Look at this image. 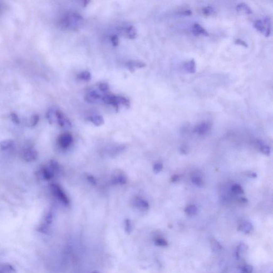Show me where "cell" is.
Here are the masks:
<instances>
[{
	"label": "cell",
	"instance_id": "21",
	"mask_svg": "<svg viewBox=\"0 0 273 273\" xmlns=\"http://www.w3.org/2000/svg\"><path fill=\"white\" fill-rule=\"evenodd\" d=\"M13 145H14V142L13 140L10 139L3 140L0 142V148L3 151H5L13 147Z\"/></svg>",
	"mask_w": 273,
	"mask_h": 273
},
{
	"label": "cell",
	"instance_id": "10",
	"mask_svg": "<svg viewBox=\"0 0 273 273\" xmlns=\"http://www.w3.org/2000/svg\"><path fill=\"white\" fill-rule=\"evenodd\" d=\"M192 33L196 36L203 35L205 36H209L208 32L199 24H195L192 27Z\"/></svg>",
	"mask_w": 273,
	"mask_h": 273
},
{
	"label": "cell",
	"instance_id": "30",
	"mask_svg": "<svg viewBox=\"0 0 273 273\" xmlns=\"http://www.w3.org/2000/svg\"><path fill=\"white\" fill-rule=\"evenodd\" d=\"M155 244L157 246H160V247H166L168 245V242L167 241L161 238H156L155 239Z\"/></svg>",
	"mask_w": 273,
	"mask_h": 273
},
{
	"label": "cell",
	"instance_id": "31",
	"mask_svg": "<svg viewBox=\"0 0 273 273\" xmlns=\"http://www.w3.org/2000/svg\"><path fill=\"white\" fill-rule=\"evenodd\" d=\"M259 149H260V151L263 154L266 155H267V156L270 155V152H271L270 148L268 146L264 145L261 146L260 147Z\"/></svg>",
	"mask_w": 273,
	"mask_h": 273
},
{
	"label": "cell",
	"instance_id": "19",
	"mask_svg": "<svg viewBox=\"0 0 273 273\" xmlns=\"http://www.w3.org/2000/svg\"><path fill=\"white\" fill-rule=\"evenodd\" d=\"M126 35L130 39H135L137 37V31L135 27L133 26H129L126 28Z\"/></svg>",
	"mask_w": 273,
	"mask_h": 273
},
{
	"label": "cell",
	"instance_id": "6",
	"mask_svg": "<svg viewBox=\"0 0 273 273\" xmlns=\"http://www.w3.org/2000/svg\"><path fill=\"white\" fill-rule=\"evenodd\" d=\"M55 116L57 119V121L59 125L62 127L67 126V127H71L72 124L68 119H67L64 114L61 112V110H55Z\"/></svg>",
	"mask_w": 273,
	"mask_h": 273
},
{
	"label": "cell",
	"instance_id": "16",
	"mask_svg": "<svg viewBox=\"0 0 273 273\" xmlns=\"http://www.w3.org/2000/svg\"><path fill=\"white\" fill-rule=\"evenodd\" d=\"M236 10L238 13L244 12L247 14H252V10L251 8L244 3H241L238 4L236 7Z\"/></svg>",
	"mask_w": 273,
	"mask_h": 273
},
{
	"label": "cell",
	"instance_id": "12",
	"mask_svg": "<svg viewBox=\"0 0 273 273\" xmlns=\"http://www.w3.org/2000/svg\"><path fill=\"white\" fill-rule=\"evenodd\" d=\"M127 67L131 72L133 73L135 71V68H141L145 67H146V64L139 61H131L127 63Z\"/></svg>",
	"mask_w": 273,
	"mask_h": 273
},
{
	"label": "cell",
	"instance_id": "42",
	"mask_svg": "<svg viewBox=\"0 0 273 273\" xmlns=\"http://www.w3.org/2000/svg\"><path fill=\"white\" fill-rule=\"evenodd\" d=\"M52 218H53L52 213L51 212H49L48 213V214L46 215V219H45V221H46V224L47 225H50V223H51L52 221Z\"/></svg>",
	"mask_w": 273,
	"mask_h": 273
},
{
	"label": "cell",
	"instance_id": "43",
	"mask_svg": "<svg viewBox=\"0 0 273 273\" xmlns=\"http://www.w3.org/2000/svg\"><path fill=\"white\" fill-rule=\"evenodd\" d=\"M180 152L183 154L186 155L188 153V148L185 144H183L180 147Z\"/></svg>",
	"mask_w": 273,
	"mask_h": 273
},
{
	"label": "cell",
	"instance_id": "1",
	"mask_svg": "<svg viewBox=\"0 0 273 273\" xmlns=\"http://www.w3.org/2000/svg\"><path fill=\"white\" fill-rule=\"evenodd\" d=\"M83 21V18L80 14L73 13L62 18L61 21V26L64 29L76 30L80 28Z\"/></svg>",
	"mask_w": 273,
	"mask_h": 273
},
{
	"label": "cell",
	"instance_id": "28",
	"mask_svg": "<svg viewBox=\"0 0 273 273\" xmlns=\"http://www.w3.org/2000/svg\"><path fill=\"white\" fill-rule=\"evenodd\" d=\"M211 249L215 252L219 251L222 249V246L220 245V243L215 239H212L211 240Z\"/></svg>",
	"mask_w": 273,
	"mask_h": 273
},
{
	"label": "cell",
	"instance_id": "7",
	"mask_svg": "<svg viewBox=\"0 0 273 273\" xmlns=\"http://www.w3.org/2000/svg\"><path fill=\"white\" fill-rule=\"evenodd\" d=\"M38 157L37 151L32 148H28L24 152L23 158L27 162L35 161Z\"/></svg>",
	"mask_w": 273,
	"mask_h": 273
},
{
	"label": "cell",
	"instance_id": "40",
	"mask_svg": "<svg viewBox=\"0 0 273 273\" xmlns=\"http://www.w3.org/2000/svg\"><path fill=\"white\" fill-rule=\"evenodd\" d=\"M110 40L114 46H117L119 45V38L116 35H113L110 36Z\"/></svg>",
	"mask_w": 273,
	"mask_h": 273
},
{
	"label": "cell",
	"instance_id": "34",
	"mask_svg": "<svg viewBox=\"0 0 273 273\" xmlns=\"http://www.w3.org/2000/svg\"><path fill=\"white\" fill-rule=\"evenodd\" d=\"M163 169V164L160 162H157L155 163L154 165L153 166V171L154 172L155 174H158L160 173Z\"/></svg>",
	"mask_w": 273,
	"mask_h": 273
},
{
	"label": "cell",
	"instance_id": "9",
	"mask_svg": "<svg viewBox=\"0 0 273 273\" xmlns=\"http://www.w3.org/2000/svg\"><path fill=\"white\" fill-rule=\"evenodd\" d=\"M210 124L208 123L203 122L196 125L194 129V131L200 135H205L210 129Z\"/></svg>",
	"mask_w": 273,
	"mask_h": 273
},
{
	"label": "cell",
	"instance_id": "44",
	"mask_svg": "<svg viewBox=\"0 0 273 273\" xmlns=\"http://www.w3.org/2000/svg\"><path fill=\"white\" fill-rule=\"evenodd\" d=\"M235 43L236 45H241L242 46L245 47V48H248V45L247 43L245 42V41H243V40H242L240 39H236L235 41Z\"/></svg>",
	"mask_w": 273,
	"mask_h": 273
},
{
	"label": "cell",
	"instance_id": "2",
	"mask_svg": "<svg viewBox=\"0 0 273 273\" xmlns=\"http://www.w3.org/2000/svg\"><path fill=\"white\" fill-rule=\"evenodd\" d=\"M50 190L53 195L55 196L59 200L61 201L63 204L65 206H67L69 204V199L58 185L56 184L50 185Z\"/></svg>",
	"mask_w": 273,
	"mask_h": 273
},
{
	"label": "cell",
	"instance_id": "17",
	"mask_svg": "<svg viewBox=\"0 0 273 273\" xmlns=\"http://www.w3.org/2000/svg\"><path fill=\"white\" fill-rule=\"evenodd\" d=\"M88 120L96 126H100L104 124V120L100 115H94L88 117Z\"/></svg>",
	"mask_w": 273,
	"mask_h": 273
},
{
	"label": "cell",
	"instance_id": "29",
	"mask_svg": "<svg viewBox=\"0 0 273 273\" xmlns=\"http://www.w3.org/2000/svg\"><path fill=\"white\" fill-rule=\"evenodd\" d=\"M232 190L234 193L236 194H244V190L238 184H234L232 187Z\"/></svg>",
	"mask_w": 273,
	"mask_h": 273
},
{
	"label": "cell",
	"instance_id": "5",
	"mask_svg": "<svg viewBox=\"0 0 273 273\" xmlns=\"http://www.w3.org/2000/svg\"><path fill=\"white\" fill-rule=\"evenodd\" d=\"M102 98L103 96L98 91L91 90L85 95L84 99L88 103H95L100 100H102Z\"/></svg>",
	"mask_w": 273,
	"mask_h": 273
},
{
	"label": "cell",
	"instance_id": "37",
	"mask_svg": "<svg viewBox=\"0 0 273 273\" xmlns=\"http://www.w3.org/2000/svg\"><path fill=\"white\" fill-rule=\"evenodd\" d=\"M50 166L53 171H58L59 170L58 163L55 160H52L50 161Z\"/></svg>",
	"mask_w": 273,
	"mask_h": 273
},
{
	"label": "cell",
	"instance_id": "39",
	"mask_svg": "<svg viewBox=\"0 0 273 273\" xmlns=\"http://www.w3.org/2000/svg\"><path fill=\"white\" fill-rule=\"evenodd\" d=\"M253 267L251 265H246L242 269L241 273H252Z\"/></svg>",
	"mask_w": 273,
	"mask_h": 273
},
{
	"label": "cell",
	"instance_id": "49",
	"mask_svg": "<svg viewBox=\"0 0 273 273\" xmlns=\"http://www.w3.org/2000/svg\"><path fill=\"white\" fill-rule=\"evenodd\" d=\"M240 202L242 203H247L248 202V201L247 200L246 198H244V197H242L241 199V200H240Z\"/></svg>",
	"mask_w": 273,
	"mask_h": 273
},
{
	"label": "cell",
	"instance_id": "51",
	"mask_svg": "<svg viewBox=\"0 0 273 273\" xmlns=\"http://www.w3.org/2000/svg\"><path fill=\"white\" fill-rule=\"evenodd\" d=\"M98 273V272H97V271H94V272H93V273Z\"/></svg>",
	"mask_w": 273,
	"mask_h": 273
},
{
	"label": "cell",
	"instance_id": "35",
	"mask_svg": "<svg viewBox=\"0 0 273 273\" xmlns=\"http://www.w3.org/2000/svg\"><path fill=\"white\" fill-rule=\"evenodd\" d=\"M40 117L37 114H35L32 116L31 118V122H30V126L32 127L36 126L37 125L38 122H39Z\"/></svg>",
	"mask_w": 273,
	"mask_h": 273
},
{
	"label": "cell",
	"instance_id": "36",
	"mask_svg": "<svg viewBox=\"0 0 273 273\" xmlns=\"http://www.w3.org/2000/svg\"><path fill=\"white\" fill-rule=\"evenodd\" d=\"M132 229V226L131 222L129 219H126L125 221V229L126 232L129 233L131 232Z\"/></svg>",
	"mask_w": 273,
	"mask_h": 273
},
{
	"label": "cell",
	"instance_id": "32",
	"mask_svg": "<svg viewBox=\"0 0 273 273\" xmlns=\"http://www.w3.org/2000/svg\"><path fill=\"white\" fill-rule=\"evenodd\" d=\"M214 12V8L211 6H207L203 8L202 9V13L206 16H210Z\"/></svg>",
	"mask_w": 273,
	"mask_h": 273
},
{
	"label": "cell",
	"instance_id": "41",
	"mask_svg": "<svg viewBox=\"0 0 273 273\" xmlns=\"http://www.w3.org/2000/svg\"><path fill=\"white\" fill-rule=\"evenodd\" d=\"M99 89L103 92H107L109 90V86L106 83H101L99 84Z\"/></svg>",
	"mask_w": 273,
	"mask_h": 273
},
{
	"label": "cell",
	"instance_id": "45",
	"mask_svg": "<svg viewBox=\"0 0 273 273\" xmlns=\"http://www.w3.org/2000/svg\"><path fill=\"white\" fill-rule=\"evenodd\" d=\"M87 179L93 185H96L97 184V181L94 176H91V175H88V176H87Z\"/></svg>",
	"mask_w": 273,
	"mask_h": 273
},
{
	"label": "cell",
	"instance_id": "25",
	"mask_svg": "<svg viewBox=\"0 0 273 273\" xmlns=\"http://www.w3.org/2000/svg\"><path fill=\"white\" fill-rule=\"evenodd\" d=\"M191 181L196 186L198 187H203L204 186V181L202 178L199 176H193L191 178Z\"/></svg>",
	"mask_w": 273,
	"mask_h": 273
},
{
	"label": "cell",
	"instance_id": "13",
	"mask_svg": "<svg viewBox=\"0 0 273 273\" xmlns=\"http://www.w3.org/2000/svg\"><path fill=\"white\" fill-rule=\"evenodd\" d=\"M112 183L113 184L124 185L127 182V179L126 176L122 174H117L112 178Z\"/></svg>",
	"mask_w": 273,
	"mask_h": 273
},
{
	"label": "cell",
	"instance_id": "27",
	"mask_svg": "<svg viewBox=\"0 0 273 273\" xmlns=\"http://www.w3.org/2000/svg\"><path fill=\"white\" fill-rule=\"evenodd\" d=\"M16 270L13 268L12 266L10 265H6L0 270V273H15Z\"/></svg>",
	"mask_w": 273,
	"mask_h": 273
},
{
	"label": "cell",
	"instance_id": "46",
	"mask_svg": "<svg viewBox=\"0 0 273 273\" xmlns=\"http://www.w3.org/2000/svg\"><path fill=\"white\" fill-rule=\"evenodd\" d=\"M179 179H180L179 176L177 174H175V175L172 176L171 178V181L174 183H177L179 181Z\"/></svg>",
	"mask_w": 273,
	"mask_h": 273
},
{
	"label": "cell",
	"instance_id": "22",
	"mask_svg": "<svg viewBox=\"0 0 273 273\" xmlns=\"http://www.w3.org/2000/svg\"><path fill=\"white\" fill-rule=\"evenodd\" d=\"M185 212L188 216H192L197 214L198 212V208L194 205H190L185 208Z\"/></svg>",
	"mask_w": 273,
	"mask_h": 273
},
{
	"label": "cell",
	"instance_id": "8",
	"mask_svg": "<svg viewBox=\"0 0 273 273\" xmlns=\"http://www.w3.org/2000/svg\"><path fill=\"white\" fill-rule=\"evenodd\" d=\"M133 203L136 207L142 211H146L148 209L149 207V204L146 201L144 200V199L138 196L134 199Z\"/></svg>",
	"mask_w": 273,
	"mask_h": 273
},
{
	"label": "cell",
	"instance_id": "3",
	"mask_svg": "<svg viewBox=\"0 0 273 273\" xmlns=\"http://www.w3.org/2000/svg\"><path fill=\"white\" fill-rule=\"evenodd\" d=\"M103 100L105 104L111 105L115 108L116 112H118L119 104L117 101V97L112 94H105L103 96Z\"/></svg>",
	"mask_w": 273,
	"mask_h": 273
},
{
	"label": "cell",
	"instance_id": "50",
	"mask_svg": "<svg viewBox=\"0 0 273 273\" xmlns=\"http://www.w3.org/2000/svg\"><path fill=\"white\" fill-rule=\"evenodd\" d=\"M90 2V1H84L83 2V7H86L87 5H88V4Z\"/></svg>",
	"mask_w": 273,
	"mask_h": 273
},
{
	"label": "cell",
	"instance_id": "14",
	"mask_svg": "<svg viewBox=\"0 0 273 273\" xmlns=\"http://www.w3.org/2000/svg\"><path fill=\"white\" fill-rule=\"evenodd\" d=\"M184 68L189 73H195L196 72V63L193 59L187 62L184 65Z\"/></svg>",
	"mask_w": 273,
	"mask_h": 273
},
{
	"label": "cell",
	"instance_id": "24",
	"mask_svg": "<svg viewBox=\"0 0 273 273\" xmlns=\"http://www.w3.org/2000/svg\"><path fill=\"white\" fill-rule=\"evenodd\" d=\"M78 78L80 80L89 82L91 80V75L88 71H84L78 74Z\"/></svg>",
	"mask_w": 273,
	"mask_h": 273
},
{
	"label": "cell",
	"instance_id": "26",
	"mask_svg": "<svg viewBox=\"0 0 273 273\" xmlns=\"http://www.w3.org/2000/svg\"><path fill=\"white\" fill-rule=\"evenodd\" d=\"M117 101L119 105L121 104L127 108H129L130 106V102L129 100L123 96H117Z\"/></svg>",
	"mask_w": 273,
	"mask_h": 273
},
{
	"label": "cell",
	"instance_id": "15",
	"mask_svg": "<svg viewBox=\"0 0 273 273\" xmlns=\"http://www.w3.org/2000/svg\"><path fill=\"white\" fill-rule=\"evenodd\" d=\"M41 172L43 179L46 180H49L54 176L53 171L51 168H49L47 167H43L41 169Z\"/></svg>",
	"mask_w": 273,
	"mask_h": 273
},
{
	"label": "cell",
	"instance_id": "11",
	"mask_svg": "<svg viewBox=\"0 0 273 273\" xmlns=\"http://www.w3.org/2000/svg\"><path fill=\"white\" fill-rule=\"evenodd\" d=\"M238 229L245 234H249L253 231L254 227L252 223L249 222H243L239 224Z\"/></svg>",
	"mask_w": 273,
	"mask_h": 273
},
{
	"label": "cell",
	"instance_id": "4",
	"mask_svg": "<svg viewBox=\"0 0 273 273\" xmlns=\"http://www.w3.org/2000/svg\"><path fill=\"white\" fill-rule=\"evenodd\" d=\"M58 143L62 148H67L73 142V137L68 133H63L59 136Z\"/></svg>",
	"mask_w": 273,
	"mask_h": 273
},
{
	"label": "cell",
	"instance_id": "47",
	"mask_svg": "<svg viewBox=\"0 0 273 273\" xmlns=\"http://www.w3.org/2000/svg\"><path fill=\"white\" fill-rule=\"evenodd\" d=\"M180 14L184 15V16H190L192 14V11L190 10H186L183 11L180 13Z\"/></svg>",
	"mask_w": 273,
	"mask_h": 273
},
{
	"label": "cell",
	"instance_id": "48",
	"mask_svg": "<svg viewBox=\"0 0 273 273\" xmlns=\"http://www.w3.org/2000/svg\"><path fill=\"white\" fill-rule=\"evenodd\" d=\"M248 176L250 178H255L257 177V174L255 172H251L250 173H249L248 174Z\"/></svg>",
	"mask_w": 273,
	"mask_h": 273
},
{
	"label": "cell",
	"instance_id": "33",
	"mask_svg": "<svg viewBox=\"0 0 273 273\" xmlns=\"http://www.w3.org/2000/svg\"><path fill=\"white\" fill-rule=\"evenodd\" d=\"M55 110L54 109H50V110H48V113L46 114V117L48 119L49 122L50 124H52L53 121V115L55 114Z\"/></svg>",
	"mask_w": 273,
	"mask_h": 273
},
{
	"label": "cell",
	"instance_id": "23",
	"mask_svg": "<svg viewBox=\"0 0 273 273\" xmlns=\"http://www.w3.org/2000/svg\"><path fill=\"white\" fill-rule=\"evenodd\" d=\"M248 249V248L247 247V245L245 244L244 243L240 244L238 245V249H237V252H236V256H237V257L238 258L241 257L242 256L245 252H247Z\"/></svg>",
	"mask_w": 273,
	"mask_h": 273
},
{
	"label": "cell",
	"instance_id": "20",
	"mask_svg": "<svg viewBox=\"0 0 273 273\" xmlns=\"http://www.w3.org/2000/svg\"><path fill=\"white\" fill-rule=\"evenodd\" d=\"M254 27L258 32L265 34L266 29H265V26L264 24L263 23V20L260 19L257 20L254 23Z\"/></svg>",
	"mask_w": 273,
	"mask_h": 273
},
{
	"label": "cell",
	"instance_id": "38",
	"mask_svg": "<svg viewBox=\"0 0 273 273\" xmlns=\"http://www.w3.org/2000/svg\"><path fill=\"white\" fill-rule=\"evenodd\" d=\"M10 117L11 120H12L13 122L16 124H19L20 120L19 118L18 117V115H17L14 113H12L10 114Z\"/></svg>",
	"mask_w": 273,
	"mask_h": 273
},
{
	"label": "cell",
	"instance_id": "18",
	"mask_svg": "<svg viewBox=\"0 0 273 273\" xmlns=\"http://www.w3.org/2000/svg\"><path fill=\"white\" fill-rule=\"evenodd\" d=\"M263 21V23L264 24L265 26V29H266L264 35L266 36V37H268L271 34V19L269 17H265Z\"/></svg>",
	"mask_w": 273,
	"mask_h": 273
}]
</instances>
